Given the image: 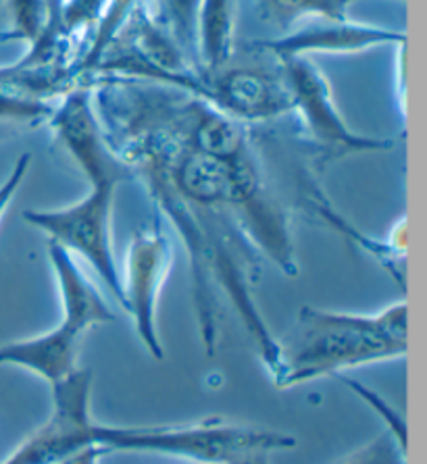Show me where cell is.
I'll return each instance as SVG.
<instances>
[{
	"mask_svg": "<svg viewBox=\"0 0 427 464\" xmlns=\"http://www.w3.org/2000/svg\"><path fill=\"white\" fill-rule=\"evenodd\" d=\"M409 354V302H392L377 313H342L303 306L292 332L279 340V367L273 388L335 377L367 364Z\"/></svg>",
	"mask_w": 427,
	"mask_h": 464,
	"instance_id": "obj_1",
	"label": "cell"
},
{
	"mask_svg": "<svg viewBox=\"0 0 427 464\" xmlns=\"http://www.w3.org/2000/svg\"><path fill=\"white\" fill-rule=\"evenodd\" d=\"M46 252L59 287L63 321L42 335L3 343L0 367L30 371L53 385L78 369L75 361L86 332L113 323L115 314L72 252L51 240L46 242Z\"/></svg>",
	"mask_w": 427,
	"mask_h": 464,
	"instance_id": "obj_2",
	"label": "cell"
},
{
	"mask_svg": "<svg viewBox=\"0 0 427 464\" xmlns=\"http://www.w3.org/2000/svg\"><path fill=\"white\" fill-rule=\"evenodd\" d=\"M96 446L109 452H152L199 464H236L255 452H286L296 438L273 429L228 423L209 417L181 425H102L94 429Z\"/></svg>",
	"mask_w": 427,
	"mask_h": 464,
	"instance_id": "obj_3",
	"label": "cell"
},
{
	"mask_svg": "<svg viewBox=\"0 0 427 464\" xmlns=\"http://www.w3.org/2000/svg\"><path fill=\"white\" fill-rule=\"evenodd\" d=\"M279 75L292 98V115H296L300 128L315 152L317 165H330L334 160L356 157V154L388 152L396 140L363 136L348 128L325 73L306 56L277 59Z\"/></svg>",
	"mask_w": 427,
	"mask_h": 464,
	"instance_id": "obj_4",
	"label": "cell"
},
{
	"mask_svg": "<svg viewBox=\"0 0 427 464\" xmlns=\"http://www.w3.org/2000/svg\"><path fill=\"white\" fill-rule=\"evenodd\" d=\"M119 181L92 184L82 200L61 208H32L24 213V221L73 256H80L96 271L98 279L109 287L121 304V271L113 252V205Z\"/></svg>",
	"mask_w": 427,
	"mask_h": 464,
	"instance_id": "obj_5",
	"label": "cell"
},
{
	"mask_svg": "<svg viewBox=\"0 0 427 464\" xmlns=\"http://www.w3.org/2000/svg\"><path fill=\"white\" fill-rule=\"evenodd\" d=\"M170 88L180 90L244 125L269 123L292 115V98L282 75L257 67H223L217 72L175 75Z\"/></svg>",
	"mask_w": 427,
	"mask_h": 464,
	"instance_id": "obj_6",
	"label": "cell"
},
{
	"mask_svg": "<svg viewBox=\"0 0 427 464\" xmlns=\"http://www.w3.org/2000/svg\"><path fill=\"white\" fill-rule=\"evenodd\" d=\"M53 411L0 464H65L96 446V420L90 414L92 372L75 369L51 385Z\"/></svg>",
	"mask_w": 427,
	"mask_h": 464,
	"instance_id": "obj_7",
	"label": "cell"
},
{
	"mask_svg": "<svg viewBox=\"0 0 427 464\" xmlns=\"http://www.w3.org/2000/svg\"><path fill=\"white\" fill-rule=\"evenodd\" d=\"M173 263V244L165 223L157 215L150 227L131 236L121 273V306L134 321L138 340L155 361H163L165 348L159 335L157 311L163 285Z\"/></svg>",
	"mask_w": 427,
	"mask_h": 464,
	"instance_id": "obj_8",
	"label": "cell"
},
{
	"mask_svg": "<svg viewBox=\"0 0 427 464\" xmlns=\"http://www.w3.org/2000/svg\"><path fill=\"white\" fill-rule=\"evenodd\" d=\"M53 136L80 169L88 184L121 181L131 175L104 136L92 98V82L75 83L61 94V102L54 104L53 115L46 121Z\"/></svg>",
	"mask_w": 427,
	"mask_h": 464,
	"instance_id": "obj_9",
	"label": "cell"
},
{
	"mask_svg": "<svg viewBox=\"0 0 427 464\" xmlns=\"http://www.w3.org/2000/svg\"><path fill=\"white\" fill-rule=\"evenodd\" d=\"M404 44H407V32L361 24V21L345 17L305 21V24L279 34L277 38L258 42V48L273 54L276 59H288V56L311 59L313 54H356Z\"/></svg>",
	"mask_w": 427,
	"mask_h": 464,
	"instance_id": "obj_10",
	"label": "cell"
},
{
	"mask_svg": "<svg viewBox=\"0 0 427 464\" xmlns=\"http://www.w3.org/2000/svg\"><path fill=\"white\" fill-rule=\"evenodd\" d=\"M234 0H202L196 25V67L217 72L228 67L234 53Z\"/></svg>",
	"mask_w": 427,
	"mask_h": 464,
	"instance_id": "obj_11",
	"label": "cell"
},
{
	"mask_svg": "<svg viewBox=\"0 0 427 464\" xmlns=\"http://www.w3.org/2000/svg\"><path fill=\"white\" fill-rule=\"evenodd\" d=\"M258 19L279 34L311 19L348 17L346 0H255Z\"/></svg>",
	"mask_w": 427,
	"mask_h": 464,
	"instance_id": "obj_12",
	"label": "cell"
},
{
	"mask_svg": "<svg viewBox=\"0 0 427 464\" xmlns=\"http://www.w3.org/2000/svg\"><path fill=\"white\" fill-rule=\"evenodd\" d=\"M6 25L0 32V42H24L34 44L51 19L53 0H3Z\"/></svg>",
	"mask_w": 427,
	"mask_h": 464,
	"instance_id": "obj_13",
	"label": "cell"
},
{
	"mask_svg": "<svg viewBox=\"0 0 427 464\" xmlns=\"http://www.w3.org/2000/svg\"><path fill=\"white\" fill-rule=\"evenodd\" d=\"M202 0H149L150 11L196 65V25Z\"/></svg>",
	"mask_w": 427,
	"mask_h": 464,
	"instance_id": "obj_14",
	"label": "cell"
},
{
	"mask_svg": "<svg viewBox=\"0 0 427 464\" xmlns=\"http://www.w3.org/2000/svg\"><path fill=\"white\" fill-rule=\"evenodd\" d=\"M53 109L54 104L48 102V98L21 92L17 88L0 83V123L36 128V125L48 121Z\"/></svg>",
	"mask_w": 427,
	"mask_h": 464,
	"instance_id": "obj_15",
	"label": "cell"
},
{
	"mask_svg": "<svg viewBox=\"0 0 427 464\" xmlns=\"http://www.w3.org/2000/svg\"><path fill=\"white\" fill-rule=\"evenodd\" d=\"M409 450L403 448L388 431L377 435L365 446L356 448L338 464H407Z\"/></svg>",
	"mask_w": 427,
	"mask_h": 464,
	"instance_id": "obj_16",
	"label": "cell"
},
{
	"mask_svg": "<svg viewBox=\"0 0 427 464\" xmlns=\"http://www.w3.org/2000/svg\"><path fill=\"white\" fill-rule=\"evenodd\" d=\"M335 377H338L342 383H346L348 388L353 390V392L356 393V396H359V398L363 400V402H367V404L371 406V409H374L377 414H380V417L383 419V423L388 425V433L394 435V440L398 441V444L409 450L407 419H404L401 412H396L394 409H392V406L386 402V400H383V398L380 396V393L374 392V390H369L367 385L354 382V379L346 377L345 372H342V375H335Z\"/></svg>",
	"mask_w": 427,
	"mask_h": 464,
	"instance_id": "obj_17",
	"label": "cell"
},
{
	"mask_svg": "<svg viewBox=\"0 0 427 464\" xmlns=\"http://www.w3.org/2000/svg\"><path fill=\"white\" fill-rule=\"evenodd\" d=\"M30 167H32V154L30 152L21 154V157L15 160V165H13L11 173L6 175V179L0 184V223H3L6 210H9L13 200H15V196L19 194L21 186H24L27 173H30Z\"/></svg>",
	"mask_w": 427,
	"mask_h": 464,
	"instance_id": "obj_18",
	"label": "cell"
},
{
	"mask_svg": "<svg viewBox=\"0 0 427 464\" xmlns=\"http://www.w3.org/2000/svg\"><path fill=\"white\" fill-rule=\"evenodd\" d=\"M236 464H271V454L269 452H255Z\"/></svg>",
	"mask_w": 427,
	"mask_h": 464,
	"instance_id": "obj_19",
	"label": "cell"
},
{
	"mask_svg": "<svg viewBox=\"0 0 427 464\" xmlns=\"http://www.w3.org/2000/svg\"><path fill=\"white\" fill-rule=\"evenodd\" d=\"M346 3H348V5H353V3H354V0H346Z\"/></svg>",
	"mask_w": 427,
	"mask_h": 464,
	"instance_id": "obj_20",
	"label": "cell"
},
{
	"mask_svg": "<svg viewBox=\"0 0 427 464\" xmlns=\"http://www.w3.org/2000/svg\"><path fill=\"white\" fill-rule=\"evenodd\" d=\"M59 3H61V0H59Z\"/></svg>",
	"mask_w": 427,
	"mask_h": 464,
	"instance_id": "obj_21",
	"label": "cell"
}]
</instances>
